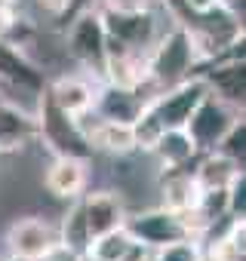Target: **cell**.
<instances>
[{
	"mask_svg": "<svg viewBox=\"0 0 246 261\" xmlns=\"http://www.w3.org/2000/svg\"><path fill=\"white\" fill-rule=\"evenodd\" d=\"M206 92H209V89H206V83L200 80V74H194V77H188V80H182V83H176V86L157 89V92L145 101L139 120L133 123V133H136L139 148H148L160 133H166V129H185L191 111L197 108V101H200Z\"/></svg>",
	"mask_w": 246,
	"mask_h": 261,
	"instance_id": "1",
	"label": "cell"
},
{
	"mask_svg": "<svg viewBox=\"0 0 246 261\" xmlns=\"http://www.w3.org/2000/svg\"><path fill=\"white\" fill-rule=\"evenodd\" d=\"M197 65H200L197 49H194V43L182 25H173L163 37H157L154 46L148 49V59H145L148 83L154 92L194 77L191 71H197Z\"/></svg>",
	"mask_w": 246,
	"mask_h": 261,
	"instance_id": "2",
	"label": "cell"
},
{
	"mask_svg": "<svg viewBox=\"0 0 246 261\" xmlns=\"http://www.w3.org/2000/svg\"><path fill=\"white\" fill-rule=\"evenodd\" d=\"M37 139L53 151V157H80V160L92 157V145L86 139L83 123L56 108L43 89L37 95Z\"/></svg>",
	"mask_w": 246,
	"mask_h": 261,
	"instance_id": "3",
	"label": "cell"
},
{
	"mask_svg": "<svg viewBox=\"0 0 246 261\" xmlns=\"http://www.w3.org/2000/svg\"><path fill=\"white\" fill-rule=\"evenodd\" d=\"M123 227H127L130 237L148 252H157V249H163L169 243L197 237V230L188 221V215H179V212H173L166 206H157V209H148V212H139V215H127Z\"/></svg>",
	"mask_w": 246,
	"mask_h": 261,
	"instance_id": "4",
	"label": "cell"
},
{
	"mask_svg": "<svg viewBox=\"0 0 246 261\" xmlns=\"http://www.w3.org/2000/svg\"><path fill=\"white\" fill-rule=\"evenodd\" d=\"M237 117H243L240 108L222 101V98L212 95V92H206V95L197 101V108L191 111L188 123H185V133H188V139L194 142L197 154L215 151L218 142L225 139V133L237 123Z\"/></svg>",
	"mask_w": 246,
	"mask_h": 261,
	"instance_id": "5",
	"label": "cell"
},
{
	"mask_svg": "<svg viewBox=\"0 0 246 261\" xmlns=\"http://www.w3.org/2000/svg\"><path fill=\"white\" fill-rule=\"evenodd\" d=\"M68 53L92 74L105 77L108 62V34L99 10H83L68 28Z\"/></svg>",
	"mask_w": 246,
	"mask_h": 261,
	"instance_id": "6",
	"label": "cell"
},
{
	"mask_svg": "<svg viewBox=\"0 0 246 261\" xmlns=\"http://www.w3.org/2000/svg\"><path fill=\"white\" fill-rule=\"evenodd\" d=\"M102 22H105V34H108V56H117V53H142V56H148V49L160 37L151 10L148 13H133V16L102 13Z\"/></svg>",
	"mask_w": 246,
	"mask_h": 261,
	"instance_id": "7",
	"label": "cell"
},
{
	"mask_svg": "<svg viewBox=\"0 0 246 261\" xmlns=\"http://www.w3.org/2000/svg\"><path fill=\"white\" fill-rule=\"evenodd\" d=\"M206 68L200 71V80L206 83V89L212 95H218L222 101L234 105L243 111L246 101V62H243V40L237 46H231L225 56L203 62Z\"/></svg>",
	"mask_w": 246,
	"mask_h": 261,
	"instance_id": "8",
	"label": "cell"
},
{
	"mask_svg": "<svg viewBox=\"0 0 246 261\" xmlns=\"http://www.w3.org/2000/svg\"><path fill=\"white\" fill-rule=\"evenodd\" d=\"M154 92H148V89L105 83L102 89H95V98H92L89 114L95 120H111V123H136L139 114H142V108H145V101Z\"/></svg>",
	"mask_w": 246,
	"mask_h": 261,
	"instance_id": "9",
	"label": "cell"
},
{
	"mask_svg": "<svg viewBox=\"0 0 246 261\" xmlns=\"http://www.w3.org/2000/svg\"><path fill=\"white\" fill-rule=\"evenodd\" d=\"M56 243H59V230L46 218H19L7 233L10 255L19 258V261H37Z\"/></svg>",
	"mask_w": 246,
	"mask_h": 261,
	"instance_id": "10",
	"label": "cell"
},
{
	"mask_svg": "<svg viewBox=\"0 0 246 261\" xmlns=\"http://www.w3.org/2000/svg\"><path fill=\"white\" fill-rule=\"evenodd\" d=\"M0 83H10V86H19V89H31V92H40L46 83H43V71L7 37H0Z\"/></svg>",
	"mask_w": 246,
	"mask_h": 261,
	"instance_id": "11",
	"label": "cell"
},
{
	"mask_svg": "<svg viewBox=\"0 0 246 261\" xmlns=\"http://www.w3.org/2000/svg\"><path fill=\"white\" fill-rule=\"evenodd\" d=\"M37 139V111L13 101H0V154L19 151Z\"/></svg>",
	"mask_w": 246,
	"mask_h": 261,
	"instance_id": "12",
	"label": "cell"
},
{
	"mask_svg": "<svg viewBox=\"0 0 246 261\" xmlns=\"http://www.w3.org/2000/svg\"><path fill=\"white\" fill-rule=\"evenodd\" d=\"M83 203V218H86V230L89 240L99 233H108L114 227H123L127 221V209H123V200L114 191H99V194H86L80 197Z\"/></svg>",
	"mask_w": 246,
	"mask_h": 261,
	"instance_id": "13",
	"label": "cell"
},
{
	"mask_svg": "<svg viewBox=\"0 0 246 261\" xmlns=\"http://www.w3.org/2000/svg\"><path fill=\"white\" fill-rule=\"evenodd\" d=\"M43 92L53 98L56 108H62L65 114H71L77 120L89 117V108H92V98H95V86L86 77H62L53 86H43Z\"/></svg>",
	"mask_w": 246,
	"mask_h": 261,
	"instance_id": "14",
	"label": "cell"
},
{
	"mask_svg": "<svg viewBox=\"0 0 246 261\" xmlns=\"http://www.w3.org/2000/svg\"><path fill=\"white\" fill-rule=\"evenodd\" d=\"M46 188L50 194L62 200H74L86 188V160L80 157H56L46 169Z\"/></svg>",
	"mask_w": 246,
	"mask_h": 261,
	"instance_id": "15",
	"label": "cell"
},
{
	"mask_svg": "<svg viewBox=\"0 0 246 261\" xmlns=\"http://www.w3.org/2000/svg\"><path fill=\"white\" fill-rule=\"evenodd\" d=\"M163 206L179 212V215H188L194 212L197 200H200V185L194 178V169L182 166V169H166V178H163Z\"/></svg>",
	"mask_w": 246,
	"mask_h": 261,
	"instance_id": "16",
	"label": "cell"
},
{
	"mask_svg": "<svg viewBox=\"0 0 246 261\" xmlns=\"http://www.w3.org/2000/svg\"><path fill=\"white\" fill-rule=\"evenodd\" d=\"M145 151H151L160 160L163 169H182V166H191L197 160V148L188 139L185 129H166V133H160Z\"/></svg>",
	"mask_w": 246,
	"mask_h": 261,
	"instance_id": "17",
	"label": "cell"
},
{
	"mask_svg": "<svg viewBox=\"0 0 246 261\" xmlns=\"http://www.w3.org/2000/svg\"><path fill=\"white\" fill-rule=\"evenodd\" d=\"M142 252H145V249L130 237L127 227H114V230H108V233L92 237L83 255H89L92 261H133V258H139Z\"/></svg>",
	"mask_w": 246,
	"mask_h": 261,
	"instance_id": "18",
	"label": "cell"
},
{
	"mask_svg": "<svg viewBox=\"0 0 246 261\" xmlns=\"http://www.w3.org/2000/svg\"><path fill=\"white\" fill-rule=\"evenodd\" d=\"M86 139L92 148L108 151V154H130L139 148L136 133H133V123H111V120H95L92 129H86Z\"/></svg>",
	"mask_w": 246,
	"mask_h": 261,
	"instance_id": "19",
	"label": "cell"
},
{
	"mask_svg": "<svg viewBox=\"0 0 246 261\" xmlns=\"http://www.w3.org/2000/svg\"><path fill=\"white\" fill-rule=\"evenodd\" d=\"M59 243L74 249V252H86L89 246V230H86V218H83V203L80 197H74V206L68 209V215L62 218V227H59Z\"/></svg>",
	"mask_w": 246,
	"mask_h": 261,
	"instance_id": "20",
	"label": "cell"
},
{
	"mask_svg": "<svg viewBox=\"0 0 246 261\" xmlns=\"http://www.w3.org/2000/svg\"><path fill=\"white\" fill-rule=\"evenodd\" d=\"M243 230H246V218H231L228 221V233L218 237L206 255V261H243Z\"/></svg>",
	"mask_w": 246,
	"mask_h": 261,
	"instance_id": "21",
	"label": "cell"
},
{
	"mask_svg": "<svg viewBox=\"0 0 246 261\" xmlns=\"http://www.w3.org/2000/svg\"><path fill=\"white\" fill-rule=\"evenodd\" d=\"M215 151L222 157H228L237 169H246V120L243 117H237V123L225 133V139L218 142Z\"/></svg>",
	"mask_w": 246,
	"mask_h": 261,
	"instance_id": "22",
	"label": "cell"
},
{
	"mask_svg": "<svg viewBox=\"0 0 246 261\" xmlns=\"http://www.w3.org/2000/svg\"><path fill=\"white\" fill-rule=\"evenodd\" d=\"M154 261H206V255H203L200 240L188 237V240H179V243H169V246L157 249Z\"/></svg>",
	"mask_w": 246,
	"mask_h": 261,
	"instance_id": "23",
	"label": "cell"
},
{
	"mask_svg": "<svg viewBox=\"0 0 246 261\" xmlns=\"http://www.w3.org/2000/svg\"><path fill=\"white\" fill-rule=\"evenodd\" d=\"M225 191H228V215L246 218V172H237Z\"/></svg>",
	"mask_w": 246,
	"mask_h": 261,
	"instance_id": "24",
	"label": "cell"
},
{
	"mask_svg": "<svg viewBox=\"0 0 246 261\" xmlns=\"http://www.w3.org/2000/svg\"><path fill=\"white\" fill-rule=\"evenodd\" d=\"M154 0H99L102 13H114V16H133V13H148Z\"/></svg>",
	"mask_w": 246,
	"mask_h": 261,
	"instance_id": "25",
	"label": "cell"
},
{
	"mask_svg": "<svg viewBox=\"0 0 246 261\" xmlns=\"http://www.w3.org/2000/svg\"><path fill=\"white\" fill-rule=\"evenodd\" d=\"M182 7H188V10H194V13H206V10H212V7H218L222 0H179Z\"/></svg>",
	"mask_w": 246,
	"mask_h": 261,
	"instance_id": "26",
	"label": "cell"
},
{
	"mask_svg": "<svg viewBox=\"0 0 246 261\" xmlns=\"http://www.w3.org/2000/svg\"><path fill=\"white\" fill-rule=\"evenodd\" d=\"M71 4H74V0H40V7L50 10V13H65Z\"/></svg>",
	"mask_w": 246,
	"mask_h": 261,
	"instance_id": "27",
	"label": "cell"
},
{
	"mask_svg": "<svg viewBox=\"0 0 246 261\" xmlns=\"http://www.w3.org/2000/svg\"><path fill=\"white\" fill-rule=\"evenodd\" d=\"M13 4H16V0H0V10H10Z\"/></svg>",
	"mask_w": 246,
	"mask_h": 261,
	"instance_id": "28",
	"label": "cell"
}]
</instances>
